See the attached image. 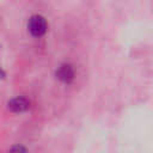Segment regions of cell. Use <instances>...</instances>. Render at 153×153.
<instances>
[{
    "instance_id": "obj_1",
    "label": "cell",
    "mask_w": 153,
    "mask_h": 153,
    "mask_svg": "<svg viewBox=\"0 0 153 153\" xmlns=\"http://www.w3.org/2000/svg\"><path fill=\"white\" fill-rule=\"evenodd\" d=\"M27 30L33 37H42L48 30V23L41 14H33L27 23Z\"/></svg>"
},
{
    "instance_id": "obj_2",
    "label": "cell",
    "mask_w": 153,
    "mask_h": 153,
    "mask_svg": "<svg viewBox=\"0 0 153 153\" xmlns=\"http://www.w3.org/2000/svg\"><path fill=\"white\" fill-rule=\"evenodd\" d=\"M7 109L12 112H16V114L25 112L30 109V100L25 97H22V96L14 97L7 102Z\"/></svg>"
},
{
    "instance_id": "obj_3",
    "label": "cell",
    "mask_w": 153,
    "mask_h": 153,
    "mask_svg": "<svg viewBox=\"0 0 153 153\" xmlns=\"http://www.w3.org/2000/svg\"><path fill=\"white\" fill-rule=\"evenodd\" d=\"M55 75H56V78L60 81H62L65 84H69V82H72L74 80L75 72H74V68H73L72 65H69V63H62L56 69Z\"/></svg>"
},
{
    "instance_id": "obj_4",
    "label": "cell",
    "mask_w": 153,
    "mask_h": 153,
    "mask_svg": "<svg viewBox=\"0 0 153 153\" xmlns=\"http://www.w3.org/2000/svg\"><path fill=\"white\" fill-rule=\"evenodd\" d=\"M7 153H29V151L22 145H14L8 149Z\"/></svg>"
},
{
    "instance_id": "obj_5",
    "label": "cell",
    "mask_w": 153,
    "mask_h": 153,
    "mask_svg": "<svg viewBox=\"0 0 153 153\" xmlns=\"http://www.w3.org/2000/svg\"><path fill=\"white\" fill-rule=\"evenodd\" d=\"M5 75H6V73H5V71L2 69V67L0 66V78H1V79H4V78H5Z\"/></svg>"
}]
</instances>
